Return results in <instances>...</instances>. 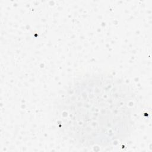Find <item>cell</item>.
I'll use <instances>...</instances> for the list:
<instances>
[{
    "instance_id": "cell-1",
    "label": "cell",
    "mask_w": 152,
    "mask_h": 152,
    "mask_svg": "<svg viewBox=\"0 0 152 152\" xmlns=\"http://www.w3.org/2000/svg\"><path fill=\"white\" fill-rule=\"evenodd\" d=\"M133 92L119 79L87 76L69 86L57 102L59 128L76 144L107 146L128 136L132 127Z\"/></svg>"
}]
</instances>
